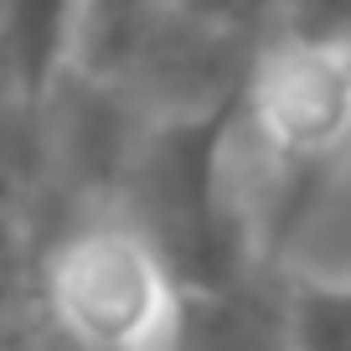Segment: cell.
Listing matches in <instances>:
<instances>
[{
  "label": "cell",
  "instance_id": "1",
  "mask_svg": "<svg viewBox=\"0 0 351 351\" xmlns=\"http://www.w3.org/2000/svg\"><path fill=\"white\" fill-rule=\"evenodd\" d=\"M243 99L155 114L119 186V212L155 248L176 289H212L258 258V212L243 197Z\"/></svg>",
  "mask_w": 351,
  "mask_h": 351
},
{
  "label": "cell",
  "instance_id": "2",
  "mask_svg": "<svg viewBox=\"0 0 351 351\" xmlns=\"http://www.w3.org/2000/svg\"><path fill=\"white\" fill-rule=\"evenodd\" d=\"M176 295L119 212H77L36 238V310L67 351H165Z\"/></svg>",
  "mask_w": 351,
  "mask_h": 351
},
{
  "label": "cell",
  "instance_id": "3",
  "mask_svg": "<svg viewBox=\"0 0 351 351\" xmlns=\"http://www.w3.org/2000/svg\"><path fill=\"white\" fill-rule=\"evenodd\" d=\"M165 351H295L289 269L279 258H258L228 285L181 289Z\"/></svg>",
  "mask_w": 351,
  "mask_h": 351
},
{
  "label": "cell",
  "instance_id": "4",
  "mask_svg": "<svg viewBox=\"0 0 351 351\" xmlns=\"http://www.w3.org/2000/svg\"><path fill=\"white\" fill-rule=\"evenodd\" d=\"M83 0H0V67L42 99L73 57Z\"/></svg>",
  "mask_w": 351,
  "mask_h": 351
},
{
  "label": "cell",
  "instance_id": "5",
  "mask_svg": "<svg viewBox=\"0 0 351 351\" xmlns=\"http://www.w3.org/2000/svg\"><path fill=\"white\" fill-rule=\"evenodd\" d=\"M47 197V124L42 99H32L11 73H0V212L36 217Z\"/></svg>",
  "mask_w": 351,
  "mask_h": 351
},
{
  "label": "cell",
  "instance_id": "6",
  "mask_svg": "<svg viewBox=\"0 0 351 351\" xmlns=\"http://www.w3.org/2000/svg\"><path fill=\"white\" fill-rule=\"evenodd\" d=\"M295 351H351V279L289 274Z\"/></svg>",
  "mask_w": 351,
  "mask_h": 351
},
{
  "label": "cell",
  "instance_id": "7",
  "mask_svg": "<svg viewBox=\"0 0 351 351\" xmlns=\"http://www.w3.org/2000/svg\"><path fill=\"white\" fill-rule=\"evenodd\" d=\"M26 305H36V232L21 212H0V341H11Z\"/></svg>",
  "mask_w": 351,
  "mask_h": 351
},
{
  "label": "cell",
  "instance_id": "8",
  "mask_svg": "<svg viewBox=\"0 0 351 351\" xmlns=\"http://www.w3.org/2000/svg\"><path fill=\"white\" fill-rule=\"evenodd\" d=\"M274 36L300 47L351 52V0H274Z\"/></svg>",
  "mask_w": 351,
  "mask_h": 351
},
{
  "label": "cell",
  "instance_id": "9",
  "mask_svg": "<svg viewBox=\"0 0 351 351\" xmlns=\"http://www.w3.org/2000/svg\"><path fill=\"white\" fill-rule=\"evenodd\" d=\"M176 16L197 21L202 32H217L228 42L263 47L274 36V0H165Z\"/></svg>",
  "mask_w": 351,
  "mask_h": 351
},
{
  "label": "cell",
  "instance_id": "10",
  "mask_svg": "<svg viewBox=\"0 0 351 351\" xmlns=\"http://www.w3.org/2000/svg\"><path fill=\"white\" fill-rule=\"evenodd\" d=\"M346 62H351V52H346Z\"/></svg>",
  "mask_w": 351,
  "mask_h": 351
}]
</instances>
